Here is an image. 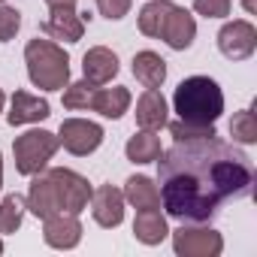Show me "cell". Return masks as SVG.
<instances>
[{"mask_svg": "<svg viewBox=\"0 0 257 257\" xmlns=\"http://www.w3.org/2000/svg\"><path fill=\"white\" fill-rule=\"evenodd\" d=\"M134 236L143 245H161L170 236V227H167V218L161 215V209H140L137 221H134Z\"/></svg>", "mask_w": 257, "mask_h": 257, "instance_id": "18", "label": "cell"}, {"mask_svg": "<svg viewBox=\"0 0 257 257\" xmlns=\"http://www.w3.org/2000/svg\"><path fill=\"white\" fill-rule=\"evenodd\" d=\"M173 7H176L173 0H149V4L140 10V31L146 37H161V28H164Z\"/></svg>", "mask_w": 257, "mask_h": 257, "instance_id": "22", "label": "cell"}, {"mask_svg": "<svg viewBox=\"0 0 257 257\" xmlns=\"http://www.w3.org/2000/svg\"><path fill=\"white\" fill-rule=\"evenodd\" d=\"M173 248L179 257H218L224 251V236L212 227L182 224L173 233Z\"/></svg>", "mask_w": 257, "mask_h": 257, "instance_id": "5", "label": "cell"}, {"mask_svg": "<svg viewBox=\"0 0 257 257\" xmlns=\"http://www.w3.org/2000/svg\"><path fill=\"white\" fill-rule=\"evenodd\" d=\"M61 149L58 134L52 131H28L22 137H16L13 143V155H16V170L22 176H37L49 167V161L55 158V152Z\"/></svg>", "mask_w": 257, "mask_h": 257, "instance_id": "4", "label": "cell"}, {"mask_svg": "<svg viewBox=\"0 0 257 257\" xmlns=\"http://www.w3.org/2000/svg\"><path fill=\"white\" fill-rule=\"evenodd\" d=\"M134 76L143 88H161L167 82V61L158 52H137L134 55Z\"/></svg>", "mask_w": 257, "mask_h": 257, "instance_id": "17", "label": "cell"}, {"mask_svg": "<svg viewBox=\"0 0 257 257\" xmlns=\"http://www.w3.org/2000/svg\"><path fill=\"white\" fill-rule=\"evenodd\" d=\"M28 79L43 91H64L70 85V55L52 40H31L25 46Z\"/></svg>", "mask_w": 257, "mask_h": 257, "instance_id": "3", "label": "cell"}, {"mask_svg": "<svg viewBox=\"0 0 257 257\" xmlns=\"http://www.w3.org/2000/svg\"><path fill=\"white\" fill-rule=\"evenodd\" d=\"M97 10H100L103 19L118 22V19H124L131 13V0H97Z\"/></svg>", "mask_w": 257, "mask_h": 257, "instance_id": "29", "label": "cell"}, {"mask_svg": "<svg viewBox=\"0 0 257 257\" xmlns=\"http://www.w3.org/2000/svg\"><path fill=\"white\" fill-rule=\"evenodd\" d=\"M91 109L100 112L103 118H121L127 109H131V91L115 85V88H97L94 91V100H91Z\"/></svg>", "mask_w": 257, "mask_h": 257, "instance_id": "20", "label": "cell"}, {"mask_svg": "<svg viewBox=\"0 0 257 257\" xmlns=\"http://www.w3.org/2000/svg\"><path fill=\"white\" fill-rule=\"evenodd\" d=\"M4 106H7V94H4V88H0V112H4Z\"/></svg>", "mask_w": 257, "mask_h": 257, "instance_id": "32", "label": "cell"}, {"mask_svg": "<svg viewBox=\"0 0 257 257\" xmlns=\"http://www.w3.org/2000/svg\"><path fill=\"white\" fill-rule=\"evenodd\" d=\"M94 91H97V85H91L88 79L73 82V85L64 88V106H67V109H91Z\"/></svg>", "mask_w": 257, "mask_h": 257, "instance_id": "25", "label": "cell"}, {"mask_svg": "<svg viewBox=\"0 0 257 257\" xmlns=\"http://www.w3.org/2000/svg\"><path fill=\"white\" fill-rule=\"evenodd\" d=\"M49 176H52V182L58 188V197H61V209L64 212L79 215V212L88 209L94 191H91V185H88L85 176H79V173H73L67 167H55V170H49Z\"/></svg>", "mask_w": 257, "mask_h": 257, "instance_id": "7", "label": "cell"}, {"mask_svg": "<svg viewBox=\"0 0 257 257\" xmlns=\"http://www.w3.org/2000/svg\"><path fill=\"white\" fill-rule=\"evenodd\" d=\"M124 203L140 209H161V191L149 176H131L124 182Z\"/></svg>", "mask_w": 257, "mask_h": 257, "instance_id": "19", "label": "cell"}, {"mask_svg": "<svg viewBox=\"0 0 257 257\" xmlns=\"http://www.w3.org/2000/svg\"><path fill=\"white\" fill-rule=\"evenodd\" d=\"M161 206L182 224H209L227 203L254 191L251 158L233 143L206 137L182 140L158 158Z\"/></svg>", "mask_w": 257, "mask_h": 257, "instance_id": "1", "label": "cell"}, {"mask_svg": "<svg viewBox=\"0 0 257 257\" xmlns=\"http://www.w3.org/2000/svg\"><path fill=\"white\" fill-rule=\"evenodd\" d=\"M194 37H197V22H194V16H191L188 10H182V7H173L170 16H167V22H164V28H161V40H164L173 52H185V49H191Z\"/></svg>", "mask_w": 257, "mask_h": 257, "instance_id": "12", "label": "cell"}, {"mask_svg": "<svg viewBox=\"0 0 257 257\" xmlns=\"http://www.w3.org/2000/svg\"><path fill=\"white\" fill-rule=\"evenodd\" d=\"M58 143L70 155L85 158V155H91V152L100 149V143H103V127L94 124V121H85V118H67V121H61Z\"/></svg>", "mask_w": 257, "mask_h": 257, "instance_id": "6", "label": "cell"}, {"mask_svg": "<svg viewBox=\"0 0 257 257\" xmlns=\"http://www.w3.org/2000/svg\"><path fill=\"white\" fill-rule=\"evenodd\" d=\"M49 115H52L49 100L34 97V94H28V91H16V94H13V103H10V115H7V121H10L13 127H22V124L46 121Z\"/></svg>", "mask_w": 257, "mask_h": 257, "instance_id": "15", "label": "cell"}, {"mask_svg": "<svg viewBox=\"0 0 257 257\" xmlns=\"http://www.w3.org/2000/svg\"><path fill=\"white\" fill-rule=\"evenodd\" d=\"M31 179H34V182H31V188H28L25 209H31V212H34L37 218H43V221L52 218V215H58V212H64L52 176H49V173H37V176H31Z\"/></svg>", "mask_w": 257, "mask_h": 257, "instance_id": "9", "label": "cell"}, {"mask_svg": "<svg viewBox=\"0 0 257 257\" xmlns=\"http://www.w3.org/2000/svg\"><path fill=\"white\" fill-rule=\"evenodd\" d=\"M170 134H173L176 143H182V140H206V137H218V134H215V124H194V121H182V118L170 124Z\"/></svg>", "mask_w": 257, "mask_h": 257, "instance_id": "26", "label": "cell"}, {"mask_svg": "<svg viewBox=\"0 0 257 257\" xmlns=\"http://www.w3.org/2000/svg\"><path fill=\"white\" fill-rule=\"evenodd\" d=\"M0 4H7V0H0Z\"/></svg>", "mask_w": 257, "mask_h": 257, "instance_id": "35", "label": "cell"}, {"mask_svg": "<svg viewBox=\"0 0 257 257\" xmlns=\"http://www.w3.org/2000/svg\"><path fill=\"white\" fill-rule=\"evenodd\" d=\"M242 7H245V13L254 16V13H257V0H242Z\"/></svg>", "mask_w": 257, "mask_h": 257, "instance_id": "31", "label": "cell"}, {"mask_svg": "<svg viewBox=\"0 0 257 257\" xmlns=\"http://www.w3.org/2000/svg\"><path fill=\"white\" fill-rule=\"evenodd\" d=\"M173 106L182 121L215 124L224 112V91L209 76H188L179 82V88L173 94Z\"/></svg>", "mask_w": 257, "mask_h": 257, "instance_id": "2", "label": "cell"}, {"mask_svg": "<svg viewBox=\"0 0 257 257\" xmlns=\"http://www.w3.org/2000/svg\"><path fill=\"white\" fill-rule=\"evenodd\" d=\"M161 152L164 149H161V140L155 137V131H140L124 146V155L131 164H155L161 158Z\"/></svg>", "mask_w": 257, "mask_h": 257, "instance_id": "21", "label": "cell"}, {"mask_svg": "<svg viewBox=\"0 0 257 257\" xmlns=\"http://www.w3.org/2000/svg\"><path fill=\"white\" fill-rule=\"evenodd\" d=\"M43 31L52 40H64V43H79L85 34V16L76 13V7H52Z\"/></svg>", "mask_w": 257, "mask_h": 257, "instance_id": "13", "label": "cell"}, {"mask_svg": "<svg viewBox=\"0 0 257 257\" xmlns=\"http://www.w3.org/2000/svg\"><path fill=\"white\" fill-rule=\"evenodd\" d=\"M43 239L46 245L58 248V251H70L82 242V224H79V215H70V212H58L52 218H46V227H43Z\"/></svg>", "mask_w": 257, "mask_h": 257, "instance_id": "11", "label": "cell"}, {"mask_svg": "<svg viewBox=\"0 0 257 257\" xmlns=\"http://www.w3.org/2000/svg\"><path fill=\"white\" fill-rule=\"evenodd\" d=\"M218 49L227 61H248L257 49V28L245 19L227 22L218 31Z\"/></svg>", "mask_w": 257, "mask_h": 257, "instance_id": "8", "label": "cell"}, {"mask_svg": "<svg viewBox=\"0 0 257 257\" xmlns=\"http://www.w3.org/2000/svg\"><path fill=\"white\" fill-rule=\"evenodd\" d=\"M19 28H22V13L13 7H0V43L16 40Z\"/></svg>", "mask_w": 257, "mask_h": 257, "instance_id": "27", "label": "cell"}, {"mask_svg": "<svg viewBox=\"0 0 257 257\" xmlns=\"http://www.w3.org/2000/svg\"><path fill=\"white\" fill-rule=\"evenodd\" d=\"M46 4H49V10H52V7H76L79 0H46Z\"/></svg>", "mask_w": 257, "mask_h": 257, "instance_id": "30", "label": "cell"}, {"mask_svg": "<svg viewBox=\"0 0 257 257\" xmlns=\"http://www.w3.org/2000/svg\"><path fill=\"white\" fill-rule=\"evenodd\" d=\"M0 188H4V155H0Z\"/></svg>", "mask_w": 257, "mask_h": 257, "instance_id": "33", "label": "cell"}, {"mask_svg": "<svg viewBox=\"0 0 257 257\" xmlns=\"http://www.w3.org/2000/svg\"><path fill=\"white\" fill-rule=\"evenodd\" d=\"M118 70H121L118 67V55L112 49H106V46H94L82 58V73H85V79L91 85H109L118 76Z\"/></svg>", "mask_w": 257, "mask_h": 257, "instance_id": "14", "label": "cell"}, {"mask_svg": "<svg viewBox=\"0 0 257 257\" xmlns=\"http://www.w3.org/2000/svg\"><path fill=\"white\" fill-rule=\"evenodd\" d=\"M25 221V200L19 194H7L0 200V236H10Z\"/></svg>", "mask_w": 257, "mask_h": 257, "instance_id": "23", "label": "cell"}, {"mask_svg": "<svg viewBox=\"0 0 257 257\" xmlns=\"http://www.w3.org/2000/svg\"><path fill=\"white\" fill-rule=\"evenodd\" d=\"M137 124L143 131H161L167 124V97L158 88H146V94L137 100Z\"/></svg>", "mask_w": 257, "mask_h": 257, "instance_id": "16", "label": "cell"}, {"mask_svg": "<svg viewBox=\"0 0 257 257\" xmlns=\"http://www.w3.org/2000/svg\"><path fill=\"white\" fill-rule=\"evenodd\" d=\"M230 137H233V143H239V146L257 143V118H254L251 109H242V112L233 115V121H230Z\"/></svg>", "mask_w": 257, "mask_h": 257, "instance_id": "24", "label": "cell"}, {"mask_svg": "<svg viewBox=\"0 0 257 257\" xmlns=\"http://www.w3.org/2000/svg\"><path fill=\"white\" fill-rule=\"evenodd\" d=\"M91 215L106 230L118 227L124 221V191H118L115 185H100L91 194Z\"/></svg>", "mask_w": 257, "mask_h": 257, "instance_id": "10", "label": "cell"}, {"mask_svg": "<svg viewBox=\"0 0 257 257\" xmlns=\"http://www.w3.org/2000/svg\"><path fill=\"white\" fill-rule=\"evenodd\" d=\"M0 254H4V239H0Z\"/></svg>", "mask_w": 257, "mask_h": 257, "instance_id": "34", "label": "cell"}, {"mask_svg": "<svg viewBox=\"0 0 257 257\" xmlns=\"http://www.w3.org/2000/svg\"><path fill=\"white\" fill-rule=\"evenodd\" d=\"M233 10V0H194V13L206 19H227Z\"/></svg>", "mask_w": 257, "mask_h": 257, "instance_id": "28", "label": "cell"}]
</instances>
